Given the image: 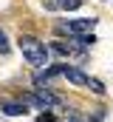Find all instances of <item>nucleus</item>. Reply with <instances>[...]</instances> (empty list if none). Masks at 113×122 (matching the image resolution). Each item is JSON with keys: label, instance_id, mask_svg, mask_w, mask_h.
<instances>
[{"label": "nucleus", "instance_id": "1", "mask_svg": "<svg viewBox=\"0 0 113 122\" xmlns=\"http://www.w3.org/2000/svg\"><path fill=\"white\" fill-rule=\"evenodd\" d=\"M20 51H23V57H26L28 65H34V68H42L45 62H48V46L45 43H40V40H34V37H20Z\"/></svg>", "mask_w": 113, "mask_h": 122}, {"label": "nucleus", "instance_id": "2", "mask_svg": "<svg viewBox=\"0 0 113 122\" xmlns=\"http://www.w3.org/2000/svg\"><path fill=\"white\" fill-rule=\"evenodd\" d=\"M34 97H37V102H40V111H42V108H56V105H62V99H59L54 91H48V85H40V88L34 91Z\"/></svg>", "mask_w": 113, "mask_h": 122}, {"label": "nucleus", "instance_id": "3", "mask_svg": "<svg viewBox=\"0 0 113 122\" xmlns=\"http://www.w3.org/2000/svg\"><path fill=\"white\" fill-rule=\"evenodd\" d=\"M62 68H65V65H48V68L42 65V71H40V74L34 77V82H37V88H40V85H48V82H51L54 77H62Z\"/></svg>", "mask_w": 113, "mask_h": 122}, {"label": "nucleus", "instance_id": "4", "mask_svg": "<svg viewBox=\"0 0 113 122\" xmlns=\"http://www.w3.org/2000/svg\"><path fill=\"white\" fill-rule=\"evenodd\" d=\"M65 26H68V34H88V31H93L96 20H93V17H90V20L82 17V20H68Z\"/></svg>", "mask_w": 113, "mask_h": 122}, {"label": "nucleus", "instance_id": "5", "mask_svg": "<svg viewBox=\"0 0 113 122\" xmlns=\"http://www.w3.org/2000/svg\"><path fill=\"white\" fill-rule=\"evenodd\" d=\"M62 77H68L74 85H85V82H88V74L79 71V68H74V65H65V68H62Z\"/></svg>", "mask_w": 113, "mask_h": 122}, {"label": "nucleus", "instance_id": "6", "mask_svg": "<svg viewBox=\"0 0 113 122\" xmlns=\"http://www.w3.org/2000/svg\"><path fill=\"white\" fill-rule=\"evenodd\" d=\"M0 108H3V114H9V117H26L28 114V108L23 102H3Z\"/></svg>", "mask_w": 113, "mask_h": 122}, {"label": "nucleus", "instance_id": "7", "mask_svg": "<svg viewBox=\"0 0 113 122\" xmlns=\"http://www.w3.org/2000/svg\"><path fill=\"white\" fill-rule=\"evenodd\" d=\"M85 85H90L96 94H105V85H102V82H96V80H90V77H88V82H85Z\"/></svg>", "mask_w": 113, "mask_h": 122}, {"label": "nucleus", "instance_id": "8", "mask_svg": "<svg viewBox=\"0 0 113 122\" xmlns=\"http://www.w3.org/2000/svg\"><path fill=\"white\" fill-rule=\"evenodd\" d=\"M0 51H3V54L9 51V43H6V34H3V31H0Z\"/></svg>", "mask_w": 113, "mask_h": 122}, {"label": "nucleus", "instance_id": "9", "mask_svg": "<svg viewBox=\"0 0 113 122\" xmlns=\"http://www.w3.org/2000/svg\"><path fill=\"white\" fill-rule=\"evenodd\" d=\"M65 119H85V117L76 114V111H65Z\"/></svg>", "mask_w": 113, "mask_h": 122}]
</instances>
